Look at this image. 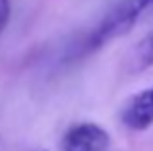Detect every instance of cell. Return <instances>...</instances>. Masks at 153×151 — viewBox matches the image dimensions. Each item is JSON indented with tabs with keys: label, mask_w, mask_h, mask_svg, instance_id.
<instances>
[{
	"label": "cell",
	"mask_w": 153,
	"mask_h": 151,
	"mask_svg": "<svg viewBox=\"0 0 153 151\" xmlns=\"http://www.w3.org/2000/svg\"><path fill=\"white\" fill-rule=\"evenodd\" d=\"M10 14H12L10 0H0V35H2V31L6 29L8 19H10Z\"/></svg>",
	"instance_id": "5"
},
{
	"label": "cell",
	"mask_w": 153,
	"mask_h": 151,
	"mask_svg": "<svg viewBox=\"0 0 153 151\" xmlns=\"http://www.w3.org/2000/svg\"><path fill=\"white\" fill-rule=\"evenodd\" d=\"M153 66V33H149L134 50V70H146Z\"/></svg>",
	"instance_id": "4"
},
{
	"label": "cell",
	"mask_w": 153,
	"mask_h": 151,
	"mask_svg": "<svg viewBox=\"0 0 153 151\" xmlns=\"http://www.w3.org/2000/svg\"><path fill=\"white\" fill-rule=\"evenodd\" d=\"M122 122L130 130H146L153 124V85L130 99L122 110Z\"/></svg>",
	"instance_id": "3"
},
{
	"label": "cell",
	"mask_w": 153,
	"mask_h": 151,
	"mask_svg": "<svg viewBox=\"0 0 153 151\" xmlns=\"http://www.w3.org/2000/svg\"><path fill=\"white\" fill-rule=\"evenodd\" d=\"M111 144L108 132L99 124L83 122L66 132L62 140V151H105Z\"/></svg>",
	"instance_id": "2"
},
{
	"label": "cell",
	"mask_w": 153,
	"mask_h": 151,
	"mask_svg": "<svg viewBox=\"0 0 153 151\" xmlns=\"http://www.w3.org/2000/svg\"><path fill=\"white\" fill-rule=\"evenodd\" d=\"M153 14V0H122L97 23L93 31L85 35L78 47V53L89 54L114 39L130 33L142 19Z\"/></svg>",
	"instance_id": "1"
}]
</instances>
